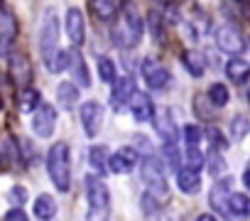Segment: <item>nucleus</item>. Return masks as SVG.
<instances>
[{"mask_svg": "<svg viewBox=\"0 0 250 221\" xmlns=\"http://www.w3.org/2000/svg\"><path fill=\"white\" fill-rule=\"evenodd\" d=\"M47 170H49V177H52L54 187H57L59 192H69L71 167H69V145H66V143L52 145V150H49V155H47Z\"/></svg>", "mask_w": 250, "mask_h": 221, "instance_id": "1", "label": "nucleus"}, {"mask_svg": "<svg viewBox=\"0 0 250 221\" xmlns=\"http://www.w3.org/2000/svg\"><path fill=\"white\" fill-rule=\"evenodd\" d=\"M40 52H42V62L44 66H54V59L59 54V18L54 10H47L44 13V20H42V30H40Z\"/></svg>", "mask_w": 250, "mask_h": 221, "instance_id": "2", "label": "nucleus"}, {"mask_svg": "<svg viewBox=\"0 0 250 221\" xmlns=\"http://www.w3.org/2000/svg\"><path fill=\"white\" fill-rule=\"evenodd\" d=\"M118 42L123 47H135L143 40V18L133 3L123 5V18H120V30H118Z\"/></svg>", "mask_w": 250, "mask_h": 221, "instance_id": "3", "label": "nucleus"}, {"mask_svg": "<svg viewBox=\"0 0 250 221\" xmlns=\"http://www.w3.org/2000/svg\"><path fill=\"white\" fill-rule=\"evenodd\" d=\"M86 197H88V219H105L108 216V206H110V194H108V187L103 179L98 177H86Z\"/></svg>", "mask_w": 250, "mask_h": 221, "instance_id": "4", "label": "nucleus"}, {"mask_svg": "<svg viewBox=\"0 0 250 221\" xmlns=\"http://www.w3.org/2000/svg\"><path fill=\"white\" fill-rule=\"evenodd\" d=\"M140 69H143V76H145V81H147V86H150V88H155V91L167 88V84H169V71H167L157 59L145 57Z\"/></svg>", "mask_w": 250, "mask_h": 221, "instance_id": "5", "label": "nucleus"}, {"mask_svg": "<svg viewBox=\"0 0 250 221\" xmlns=\"http://www.w3.org/2000/svg\"><path fill=\"white\" fill-rule=\"evenodd\" d=\"M8 69H10V79L15 81L18 88H22V86L30 84V79H32V66H30V59H27L22 52L8 54Z\"/></svg>", "mask_w": 250, "mask_h": 221, "instance_id": "6", "label": "nucleus"}, {"mask_svg": "<svg viewBox=\"0 0 250 221\" xmlns=\"http://www.w3.org/2000/svg\"><path fill=\"white\" fill-rule=\"evenodd\" d=\"M54 126H57V108L49 106V103H42L35 113V121H32V128L40 138H52L54 133Z\"/></svg>", "mask_w": 250, "mask_h": 221, "instance_id": "7", "label": "nucleus"}, {"mask_svg": "<svg viewBox=\"0 0 250 221\" xmlns=\"http://www.w3.org/2000/svg\"><path fill=\"white\" fill-rule=\"evenodd\" d=\"M15 37H18V20H15L10 8H3L0 10V44H3L5 57L10 54V47H13Z\"/></svg>", "mask_w": 250, "mask_h": 221, "instance_id": "8", "label": "nucleus"}, {"mask_svg": "<svg viewBox=\"0 0 250 221\" xmlns=\"http://www.w3.org/2000/svg\"><path fill=\"white\" fill-rule=\"evenodd\" d=\"M108 165H110V172H115V175H128L138 165V150L135 148H120L118 153L110 155Z\"/></svg>", "mask_w": 250, "mask_h": 221, "instance_id": "9", "label": "nucleus"}, {"mask_svg": "<svg viewBox=\"0 0 250 221\" xmlns=\"http://www.w3.org/2000/svg\"><path fill=\"white\" fill-rule=\"evenodd\" d=\"M101 121H103V110H101V103L96 101H86L81 106V123H83V131L88 138H96L98 128H101Z\"/></svg>", "mask_w": 250, "mask_h": 221, "instance_id": "10", "label": "nucleus"}, {"mask_svg": "<svg viewBox=\"0 0 250 221\" xmlns=\"http://www.w3.org/2000/svg\"><path fill=\"white\" fill-rule=\"evenodd\" d=\"M133 93H135V81H133V76L118 79L115 86H113V93H110V106H113V110H123L125 103L133 98Z\"/></svg>", "mask_w": 250, "mask_h": 221, "instance_id": "11", "label": "nucleus"}, {"mask_svg": "<svg viewBox=\"0 0 250 221\" xmlns=\"http://www.w3.org/2000/svg\"><path fill=\"white\" fill-rule=\"evenodd\" d=\"M216 42H218V47H221L223 52H230V54L243 52V37H240V32H238L235 27H230V25H223V27L216 30Z\"/></svg>", "mask_w": 250, "mask_h": 221, "instance_id": "12", "label": "nucleus"}, {"mask_svg": "<svg viewBox=\"0 0 250 221\" xmlns=\"http://www.w3.org/2000/svg\"><path fill=\"white\" fill-rule=\"evenodd\" d=\"M230 187H233V179H218L211 189V206L218 211V214H226L228 216V201H230Z\"/></svg>", "mask_w": 250, "mask_h": 221, "instance_id": "13", "label": "nucleus"}, {"mask_svg": "<svg viewBox=\"0 0 250 221\" xmlns=\"http://www.w3.org/2000/svg\"><path fill=\"white\" fill-rule=\"evenodd\" d=\"M130 110H133V118L138 123H145L155 116V106H152V98L143 91H135L133 98H130Z\"/></svg>", "mask_w": 250, "mask_h": 221, "instance_id": "14", "label": "nucleus"}, {"mask_svg": "<svg viewBox=\"0 0 250 221\" xmlns=\"http://www.w3.org/2000/svg\"><path fill=\"white\" fill-rule=\"evenodd\" d=\"M66 35L74 44H83V37H86V25H83V15L81 10L71 8L66 13Z\"/></svg>", "mask_w": 250, "mask_h": 221, "instance_id": "15", "label": "nucleus"}, {"mask_svg": "<svg viewBox=\"0 0 250 221\" xmlns=\"http://www.w3.org/2000/svg\"><path fill=\"white\" fill-rule=\"evenodd\" d=\"M177 187L184 192V194H196L201 189V179H199V170L194 167H182L177 172Z\"/></svg>", "mask_w": 250, "mask_h": 221, "instance_id": "16", "label": "nucleus"}, {"mask_svg": "<svg viewBox=\"0 0 250 221\" xmlns=\"http://www.w3.org/2000/svg\"><path fill=\"white\" fill-rule=\"evenodd\" d=\"M40 106H42V96H40L37 88L22 86V88L18 91V108L22 110V113H32V110L40 108Z\"/></svg>", "mask_w": 250, "mask_h": 221, "instance_id": "17", "label": "nucleus"}, {"mask_svg": "<svg viewBox=\"0 0 250 221\" xmlns=\"http://www.w3.org/2000/svg\"><path fill=\"white\" fill-rule=\"evenodd\" d=\"M226 74H228V79H230L233 84H245V81L250 79V64H248L245 59L233 57V59L226 64Z\"/></svg>", "mask_w": 250, "mask_h": 221, "instance_id": "18", "label": "nucleus"}, {"mask_svg": "<svg viewBox=\"0 0 250 221\" xmlns=\"http://www.w3.org/2000/svg\"><path fill=\"white\" fill-rule=\"evenodd\" d=\"M157 126V133L162 135V140L165 143H174V135H177V131H174V121H172V110L169 108H162L160 110V116H157V121H155Z\"/></svg>", "mask_w": 250, "mask_h": 221, "instance_id": "19", "label": "nucleus"}, {"mask_svg": "<svg viewBox=\"0 0 250 221\" xmlns=\"http://www.w3.org/2000/svg\"><path fill=\"white\" fill-rule=\"evenodd\" d=\"M57 98H59V106L64 110H71L79 103V86H74L71 81H62L57 88Z\"/></svg>", "mask_w": 250, "mask_h": 221, "instance_id": "20", "label": "nucleus"}, {"mask_svg": "<svg viewBox=\"0 0 250 221\" xmlns=\"http://www.w3.org/2000/svg\"><path fill=\"white\" fill-rule=\"evenodd\" d=\"M140 175L145 179V184H152V182H162L165 179V172H162V162H157L152 155L145 157V162L140 165Z\"/></svg>", "mask_w": 250, "mask_h": 221, "instance_id": "21", "label": "nucleus"}, {"mask_svg": "<svg viewBox=\"0 0 250 221\" xmlns=\"http://www.w3.org/2000/svg\"><path fill=\"white\" fill-rule=\"evenodd\" d=\"M54 214H57L54 197H52V194H40L37 201H35V216H37V219H52Z\"/></svg>", "mask_w": 250, "mask_h": 221, "instance_id": "22", "label": "nucleus"}, {"mask_svg": "<svg viewBox=\"0 0 250 221\" xmlns=\"http://www.w3.org/2000/svg\"><path fill=\"white\" fill-rule=\"evenodd\" d=\"M250 214V199L245 194H230V201H228V216H248Z\"/></svg>", "mask_w": 250, "mask_h": 221, "instance_id": "23", "label": "nucleus"}, {"mask_svg": "<svg viewBox=\"0 0 250 221\" xmlns=\"http://www.w3.org/2000/svg\"><path fill=\"white\" fill-rule=\"evenodd\" d=\"M105 148L103 145H96V148H91V153H88V162H91V167L93 170H98V175H105V170H110V160H105Z\"/></svg>", "mask_w": 250, "mask_h": 221, "instance_id": "24", "label": "nucleus"}, {"mask_svg": "<svg viewBox=\"0 0 250 221\" xmlns=\"http://www.w3.org/2000/svg\"><path fill=\"white\" fill-rule=\"evenodd\" d=\"M93 13L98 20H110L118 13V0H93Z\"/></svg>", "mask_w": 250, "mask_h": 221, "instance_id": "25", "label": "nucleus"}, {"mask_svg": "<svg viewBox=\"0 0 250 221\" xmlns=\"http://www.w3.org/2000/svg\"><path fill=\"white\" fill-rule=\"evenodd\" d=\"M71 69H74V79H76L79 86H88V84H91V79H88V69H86V62H83V57H81L79 52L74 54Z\"/></svg>", "mask_w": 250, "mask_h": 221, "instance_id": "26", "label": "nucleus"}, {"mask_svg": "<svg viewBox=\"0 0 250 221\" xmlns=\"http://www.w3.org/2000/svg\"><path fill=\"white\" fill-rule=\"evenodd\" d=\"M208 101L213 103V106H218V108H223L226 103H228V88L223 86V84H211L208 86Z\"/></svg>", "mask_w": 250, "mask_h": 221, "instance_id": "27", "label": "nucleus"}, {"mask_svg": "<svg viewBox=\"0 0 250 221\" xmlns=\"http://www.w3.org/2000/svg\"><path fill=\"white\" fill-rule=\"evenodd\" d=\"M15 160H20V150H18V145L13 143V138L8 135V138L3 140V165H5V167H13Z\"/></svg>", "mask_w": 250, "mask_h": 221, "instance_id": "28", "label": "nucleus"}, {"mask_svg": "<svg viewBox=\"0 0 250 221\" xmlns=\"http://www.w3.org/2000/svg\"><path fill=\"white\" fill-rule=\"evenodd\" d=\"M248 133H250V121H248L245 116H235V118L230 121V135H233L235 140H243Z\"/></svg>", "mask_w": 250, "mask_h": 221, "instance_id": "29", "label": "nucleus"}, {"mask_svg": "<svg viewBox=\"0 0 250 221\" xmlns=\"http://www.w3.org/2000/svg\"><path fill=\"white\" fill-rule=\"evenodd\" d=\"M98 76L103 81H115V64L108 57H101L98 59Z\"/></svg>", "mask_w": 250, "mask_h": 221, "instance_id": "30", "label": "nucleus"}, {"mask_svg": "<svg viewBox=\"0 0 250 221\" xmlns=\"http://www.w3.org/2000/svg\"><path fill=\"white\" fill-rule=\"evenodd\" d=\"M201 165H204V155H201V150H199L196 145H187V167L199 170Z\"/></svg>", "mask_w": 250, "mask_h": 221, "instance_id": "31", "label": "nucleus"}, {"mask_svg": "<svg viewBox=\"0 0 250 221\" xmlns=\"http://www.w3.org/2000/svg\"><path fill=\"white\" fill-rule=\"evenodd\" d=\"M165 157H167V162H169V167H172L174 172L182 170V165H179V153H177L174 143H165Z\"/></svg>", "mask_w": 250, "mask_h": 221, "instance_id": "32", "label": "nucleus"}, {"mask_svg": "<svg viewBox=\"0 0 250 221\" xmlns=\"http://www.w3.org/2000/svg\"><path fill=\"white\" fill-rule=\"evenodd\" d=\"M160 201H162V199H157L152 192L143 194V209H145V214H157V211H160Z\"/></svg>", "mask_w": 250, "mask_h": 221, "instance_id": "33", "label": "nucleus"}, {"mask_svg": "<svg viewBox=\"0 0 250 221\" xmlns=\"http://www.w3.org/2000/svg\"><path fill=\"white\" fill-rule=\"evenodd\" d=\"M184 64H187V69H189V74H194V76H201L204 74V66H201V62L199 59H194V54H184Z\"/></svg>", "mask_w": 250, "mask_h": 221, "instance_id": "34", "label": "nucleus"}, {"mask_svg": "<svg viewBox=\"0 0 250 221\" xmlns=\"http://www.w3.org/2000/svg\"><path fill=\"white\" fill-rule=\"evenodd\" d=\"M184 138H187V145H199V140H201L199 126H187L184 128Z\"/></svg>", "mask_w": 250, "mask_h": 221, "instance_id": "35", "label": "nucleus"}, {"mask_svg": "<svg viewBox=\"0 0 250 221\" xmlns=\"http://www.w3.org/2000/svg\"><path fill=\"white\" fill-rule=\"evenodd\" d=\"M223 170H226V162H223V157L213 153V155H211V160H208V172L216 177V175H221Z\"/></svg>", "mask_w": 250, "mask_h": 221, "instance_id": "36", "label": "nucleus"}, {"mask_svg": "<svg viewBox=\"0 0 250 221\" xmlns=\"http://www.w3.org/2000/svg\"><path fill=\"white\" fill-rule=\"evenodd\" d=\"M206 138L213 143V148H218V150H223V148H226V140H223V135H221V131H218V128H208V131H206Z\"/></svg>", "mask_w": 250, "mask_h": 221, "instance_id": "37", "label": "nucleus"}, {"mask_svg": "<svg viewBox=\"0 0 250 221\" xmlns=\"http://www.w3.org/2000/svg\"><path fill=\"white\" fill-rule=\"evenodd\" d=\"M150 27H152V35H155V40H157V37L162 40L165 30H162V20H160V15H157V13H150Z\"/></svg>", "mask_w": 250, "mask_h": 221, "instance_id": "38", "label": "nucleus"}, {"mask_svg": "<svg viewBox=\"0 0 250 221\" xmlns=\"http://www.w3.org/2000/svg\"><path fill=\"white\" fill-rule=\"evenodd\" d=\"M206 98H208V93H206V96H196V98H194V110H196V113H201L204 118H208V116L213 113V110H206V108H204V106H206Z\"/></svg>", "mask_w": 250, "mask_h": 221, "instance_id": "39", "label": "nucleus"}, {"mask_svg": "<svg viewBox=\"0 0 250 221\" xmlns=\"http://www.w3.org/2000/svg\"><path fill=\"white\" fill-rule=\"evenodd\" d=\"M64 69H69V52H59L52 66V71H64Z\"/></svg>", "mask_w": 250, "mask_h": 221, "instance_id": "40", "label": "nucleus"}, {"mask_svg": "<svg viewBox=\"0 0 250 221\" xmlns=\"http://www.w3.org/2000/svg\"><path fill=\"white\" fill-rule=\"evenodd\" d=\"M10 199H13L15 204H25V201H27V189H25V187H13V189H10Z\"/></svg>", "mask_w": 250, "mask_h": 221, "instance_id": "41", "label": "nucleus"}, {"mask_svg": "<svg viewBox=\"0 0 250 221\" xmlns=\"http://www.w3.org/2000/svg\"><path fill=\"white\" fill-rule=\"evenodd\" d=\"M5 219H10V221H25V219H27V214L22 211V204H20V206L10 209V211L5 214Z\"/></svg>", "mask_w": 250, "mask_h": 221, "instance_id": "42", "label": "nucleus"}, {"mask_svg": "<svg viewBox=\"0 0 250 221\" xmlns=\"http://www.w3.org/2000/svg\"><path fill=\"white\" fill-rule=\"evenodd\" d=\"M243 184L250 189V167H248V170H245V175H243Z\"/></svg>", "mask_w": 250, "mask_h": 221, "instance_id": "43", "label": "nucleus"}, {"mask_svg": "<svg viewBox=\"0 0 250 221\" xmlns=\"http://www.w3.org/2000/svg\"><path fill=\"white\" fill-rule=\"evenodd\" d=\"M162 3H172V0H162Z\"/></svg>", "mask_w": 250, "mask_h": 221, "instance_id": "44", "label": "nucleus"}, {"mask_svg": "<svg viewBox=\"0 0 250 221\" xmlns=\"http://www.w3.org/2000/svg\"><path fill=\"white\" fill-rule=\"evenodd\" d=\"M248 101H250V91H248Z\"/></svg>", "mask_w": 250, "mask_h": 221, "instance_id": "45", "label": "nucleus"}]
</instances>
